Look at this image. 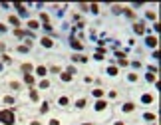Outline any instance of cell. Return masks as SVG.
<instances>
[{"mask_svg":"<svg viewBox=\"0 0 161 125\" xmlns=\"http://www.w3.org/2000/svg\"><path fill=\"white\" fill-rule=\"evenodd\" d=\"M117 97V92H115V89H111V92H109V99H115Z\"/></svg>","mask_w":161,"mask_h":125,"instance_id":"7bdbcfd3","label":"cell"},{"mask_svg":"<svg viewBox=\"0 0 161 125\" xmlns=\"http://www.w3.org/2000/svg\"><path fill=\"white\" fill-rule=\"evenodd\" d=\"M103 93H106V92H103V89H101V87H95L94 92H92V95H94L95 99H101V97H103Z\"/></svg>","mask_w":161,"mask_h":125,"instance_id":"44dd1931","label":"cell"},{"mask_svg":"<svg viewBox=\"0 0 161 125\" xmlns=\"http://www.w3.org/2000/svg\"><path fill=\"white\" fill-rule=\"evenodd\" d=\"M90 10H92L94 14H98V12H100V6H98V4H92V6H90Z\"/></svg>","mask_w":161,"mask_h":125,"instance_id":"ab89813d","label":"cell"},{"mask_svg":"<svg viewBox=\"0 0 161 125\" xmlns=\"http://www.w3.org/2000/svg\"><path fill=\"white\" fill-rule=\"evenodd\" d=\"M66 72H68V73H72V76H74V73H76V68H74V66H68V70H66Z\"/></svg>","mask_w":161,"mask_h":125,"instance_id":"b9f144b4","label":"cell"},{"mask_svg":"<svg viewBox=\"0 0 161 125\" xmlns=\"http://www.w3.org/2000/svg\"><path fill=\"white\" fill-rule=\"evenodd\" d=\"M70 44H72V48H74V50H84V46H82V42H78V40L76 38H72V42H70Z\"/></svg>","mask_w":161,"mask_h":125,"instance_id":"d4e9b609","label":"cell"},{"mask_svg":"<svg viewBox=\"0 0 161 125\" xmlns=\"http://www.w3.org/2000/svg\"><path fill=\"white\" fill-rule=\"evenodd\" d=\"M40 44H42V46H44V48H46V50H50V48H54V42H52V40H50V38H46V36H44V38L40 40Z\"/></svg>","mask_w":161,"mask_h":125,"instance_id":"9a60e30c","label":"cell"},{"mask_svg":"<svg viewBox=\"0 0 161 125\" xmlns=\"http://www.w3.org/2000/svg\"><path fill=\"white\" fill-rule=\"evenodd\" d=\"M4 32H8V28H6V24L0 22V34H4Z\"/></svg>","mask_w":161,"mask_h":125,"instance_id":"60d3db41","label":"cell"},{"mask_svg":"<svg viewBox=\"0 0 161 125\" xmlns=\"http://www.w3.org/2000/svg\"><path fill=\"white\" fill-rule=\"evenodd\" d=\"M60 81H64V84H70V81H72V73L60 72Z\"/></svg>","mask_w":161,"mask_h":125,"instance_id":"e0dca14e","label":"cell"},{"mask_svg":"<svg viewBox=\"0 0 161 125\" xmlns=\"http://www.w3.org/2000/svg\"><path fill=\"white\" fill-rule=\"evenodd\" d=\"M20 68H22V72H24V73H32L34 72V64H32V62H24Z\"/></svg>","mask_w":161,"mask_h":125,"instance_id":"30bf717a","label":"cell"},{"mask_svg":"<svg viewBox=\"0 0 161 125\" xmlns=\"http://www.w3.org/2000/svg\"><path fill=\"white\" fill-rule=\"evenodd\" d=\"M161 58V54H159V50H153V60H159Z\"/></svg>","mask_w":161,"mask_h":125,"instance_id":"ee69618b","label":"cell"},{"mask_svg":"<svg viewBox=\"0 0 161 125\" xmlns=\"http://www.w3.org/2000/svg\"><path fill=\"white\" fill-rule=\"evenodd\" d=\"M22 79H24V84L30 86V87H34V84H36V76H34V73H24Z\"/></svg>","mask_w":161,"mask_h":125,"instance_id":"277c9868","label":"cell"},{"mask_svg":"<svg viewBox=\"0 0 161 125\" xmlns=\"http://www.w3.org/2000/svg\"><path fill=\"white\" fill-rule=\"evenodd\" d=\"M48 87H50V79H48V78L40 79V84H38V92H44V89H48Z\"/></svg>","mask_w":161,"mask_h":125,"instance_id":"4fadbf2b","label":"cell"},{"mask_svg":"<svg viewBox=\"0 0 161 125\" xmlns=\"http://www.w3.org/2000/svg\"><path fill=\"white\" fill-rule=\"evenodd\" d=\"M129 64H131V66H133L135 70H137V68H141V62H129Z\"/></svg>","mask_w":161,"mask_h":125,"instance_id":"bcb514c9","label":"cell"},{"mask_svg":"<svg viewBox=\"0 0 161 125\" xmlns=\"http://www.w3.org/2000/svg\"><path fill=\"white\" fill-rule=\"evenodd\" d=\"M121 111L123 113H133L135 111V103L133 101H123V103H121Z\"/></svg>","mask_w":161,"mask_h":125,"instance_id":"7a4b0ae2","label":"cell"},{"mask_svg":"<svg viewBox=\"0 0 161 125\" xmlns=\"http://www.w3.org/2000/svg\"><path fill=\"white\" fill-rule=\"evenodd\" d=\"M14 101H16V97H14V95H4V103H6V105H12Z\"/></svg>","mask_w":161,"mask_h":125,"instance_id":"f1b7e54d","label":"cell"},{"mask_svg":"<svg viewBox=\"0 0 161 125\" xmlns=\"http://www.w3.org/2000/svg\"><path fill=\"white\" fill-rule=\"evenodd\" d=\"M153 95L151 93H141V103H153Z\"/></svg>","mask_w":161,"mask_h":125,"instance_id":"2e32d148","label":"cell"},{"mask_svg":"<svg viewBox=\"0 0 161 125\" xmlns=\"http://www.w3.org/2000/svg\"><path fill=\"white\" fill-rule=\"evenodd\" d=\"M145 18H147V20H153V22H157V14H155L153 10H147V12H145Z\"/></svg>","mask_w":161,"mask_h":125,"instance_id":"4316f807","label":"cell"},{"mask_svg":"<svg viewBox=\"0 0 161 125\" xmlns=\"http://www.w3.org/2000/svg\"><path fill=\"white\" fill-rule=\"evenodd\" d=\"M48 125H60V121H58V119H50V123Z\"/></svg>","mask_w":161,"mask_h":125,"instance_id":"c3c4849f","label":"cell"},{"mask_svg":"<svg viewBox=\"0 0 161 125\" xmlns=\"http://www.w3.org/2000/svg\"><path fill=\"white\" fill-rule=\"evenodd\" d=\"M127 79H129V81H131V84H135V81L139 79V76H137V73H133V72H131V73H129V76H127Z\"/></svg>","mask_w":161,"mask_h":125,"instance_id":"836d02e7","label":"cell"},{"mask_svg":"<svg viewBox=\"0 0 161 125\" xmlns=\"http://www.w3.org/2000/svg\"><path fill=\"white\" fill-rule=\"evenodd\" d=\"M106 107H107L106 99H98V101H95V105H94V109H95V111H103Z\"/></svg>","mask_w":161,"mask_h":125,"instance_id":"9c48e42d","label":"cell"},{"mask_svg":"<svg viewBox=\"0 0 161 125\" xmlns=\"http://www.w3.org/2000/svg\"><path fill=\"white\" fill-rule=\"evenodd\" d=\"M16 52H20V54H28V52H30V48H28V46H16Z\"/></svg>","mask_w":161,"mask_h":125,"instance_id":"d6a6232c","label":"cell"},{"mask_svg":"<svg viewBox=\"0 0 161 125\" xmlns=\"http://www.w3.org/2000/svg\"><path fill=\"white\" fill-rule=\"evenodd\" d=\"M10 87H12V89H16V92H18V89H20V84H18V81H10Z\"/></svg>","mask_w":161,"mask_h":125,"instance_id":"d590c367","label":"cell"},{"mask_svg":"<svg viewBox=\"0 0 161 125\" xmlns=\"http://www.w3.org/2000/svg\"><path fill=\"white\" fill-rule=\"evenodd\" d=\"M2 70H4V64H0V72H2Z\"/></svg>","mask_w":161,"mask_h":125,"instance_id":"816d5d0a","label":"cell"},{"mask_svg":"<svg viewBox=\"0 0 161 125\" xmlns=\"http://www.w3.org/2000/svg\"><path fill=\"white\" fill-rule=\"evenodd\" d=\"M58 105L60 107H68L70 105V97H68V95H60V97H58Z\"/></svg>","mask_w":161,"mask_h":125,"instance_id":"5bb4252c","label":"cell"},{"mask_svg":"<svg viewBox=\"0 0 161 125\" xmlns=\"http://www.w3.org/2000/svg\"><path fill=\"white\" fill-rule=\"evenodd\" d=\"M30 125H42L40 121H30Z\"/></svg>","mask_w":161,"mask_h":125,"instance_id":"681fc988","label":"cell"},{"mask_svg":"<svg viewBox=\"0 0 161 125\" xmlns=\"http://www.w3.org/2000/svg\"><path fill=\"white\" fill-rule=\"evenodd\" d=\"M50 72H52V73H60L62 68H60V66H52V68H50Z\"/></svg>","mask_w":161,"mask_h":125,"instance_id":"74e56055","label":"cell"},{"mask_svg":"<svg viewBox=\"0 0 161 125\" xmlns=\"http://www.w3.org/2000/svg\"><path fill=\"white\" fill-rule=\"evenodd\" d=\"M14 6H16V10H18V14H16L18 18H20V16H28V10L22 6V4H14Z\"/></svg>","mask_w":161,"mask_h":125,"instance_id":"d6986e66","label":"cell"},{"mask_svg":"<svg viewBox=\"0 0 161 125\" xmlns=\"http://www.w3.org/2000/svg\"><path fill=\"white\" fill-rule=\"evenodd\" d=\"M117 66H119V68H127V66H129L127 58H121V60H117Z\"/></svg>","mask_w":161,"mask_h":125,"instance_id":"f546056e","label":"cell"},{"mask_svg":"<svg viewBox=\"0 0 161 125\" xmlns=\"http://www.w3.org/2000/svg\"><path fill=\"white\" fill-rule=\"evenodd\" d=\"M121 14H125L129 20H135V14H133V10H129V8H121Z\"/></svg>","mask_w":161,"mask_h":125,"instance_id":"7402d4cb","label":"cell"},{"mask_svg":"<svg viewBox=\"0 0 161 125\" xmlns=\"http://www.w3.org/2000/svg\"><path fill=\"white\" fill-rule=\"evenodd\" d=\"M145 44H147L149 48H157L159 46V40L155 38V36H147V38H145Z\"/></svg>","mask_w":161,"mask_h":125,"instance_id":"52a82bcc","label":"cell"},{"mask_svg":"<svg viewBox=\"0 0 161 125\" xmlns=\"http://www.w3.org/2000/svg\"><path fill=\"white\" fill-rule=\"evenodd\" d=\"M80 8H82V12H87V10H90V4H82Z\"/></svg>","mask_w":161,"mask_h":125,"instance_id":"f6af8a7d","label":"cell"},{"mask_svg":"<svg viewBox=\"0 0 161 125\" xmlns=\"http://www.w3.org/2000/svg\"><path fill=\"white\" fill-rule=\"evenodd\" d=\"M86 103H87L86 97H78V99H76V103H74V107H76V109H82V107H86Z\"/></svg>","mask_w":161,"mask_h":125,"instance_id":"ffe728a7","label":"cell"},{"mask_svg":"<svg viewBox=\"0 0 161 125\" xmlns=\"http://www.w3.org/2000/svg\"><path fill=\"white\" fill-rule=\"evenodd\" d=\"M0 52H2V54L6 52V44H4V42H0Z\"/></svg>","mask_w":161,"mask_h":125,"instance_id":"7dc6e473","label":"cell"},{"mask_svg":"<svg viewBox=\"0 0 161 125\" xmlns=\"http://www.w3.org/2000/svg\"><path fill=\"white\" fill-rule=\"evenodd\" d=\"M14 36H16V38H26V30H22V28H14Z\"/></svg>","mask_w":161,"mask_h":125,"instance_id":"603a6c76","label":"cell"},{"mask_svg":"<svg viewBox=\"0 0 161 125\" xmlns=\"http://www.w3.org/2000/svg\"><path fill=\"white\" fill-rule=\"evenodd\" d=\"M72 60H74V62H78V64H87V58L84 56V54H74V56H72Z\"/></svg>","mask_w":161,"mask_h":125,"instance_id":"7c38bea8","label":"cell"},{"mask_svg":"<svg viewBox=\"0 0 161 125\" xmlns=\"http://www.w3.org/2000/svg\"><path fill=\"white\" fill-rule=\"evenodd\" d=\"M143 119H145V121H155V113H143Z\"/></svg>","mask_w":161,"mask_h":125,"instance_id":"4dcf8cb0","label":"cell"},{"mask_svg":"<svg viewBox=\"0 0 161 125\" xmlns=\"http://www.w3.org/2000/svg\"><path fill=\"white\" fill-rule=\"evenodd\" d=\"M42 30H44L46 34H54V28L50 26V24H42Z\"/></svg>","mask_w":161,"mask_h":125,"instance_id":"1f68e13d","label":"cell"},{"mask_svg":"<svg viewBox=\"0 0 161 125\" xmlns=\"http://www.w3.org/2000/svg\"><path fill=\"white\" fill-rule=\"evenodd\" d=\"M107 76H117V73H119V68L117 66H114V64H111V66H107Z\"/></svg>","mask_w":161,"mask_h":125,"instance_id":"ac0fdd59","label":"cell"},{"mask_svg":"<svg viewBox=\"0 0 161 125\" xmlns=\"http://www.w3.org/2000/svg\"><path fill=\"white\" fill-rule=\"evenodd\" d=\"M14 123H16L14 107H10V109H0V125H14Z\"/></svg>","mask_w":161,"mask_h":125,"instance_id":"6da1fadb","label":"cell"},{"mask_svg":"<svg viewBox=\"0 0 161 125\" xmlns=\"http://www.w3.org/2000/svg\"><path fill=\"white\" fill-rule=\"evenodd\" d=\"M2 62H4V64H10V62H12V58H10L8 54H2Z\"/></svg>","mask_w":161,"mask_h":125,"instance_id":"e575fe53","label":"cell"},{"mask_svg":"<svg viewBox=\"0 0 161 125\" xmlns=\"http://www.w3.org/2000/svg\"><path fill=\"white\" fill-rule=\"evenodd\" d=\"M82 125H94V123H82Z\"/></svg>","mask_w":161,"mask_h":125,"instance_id":"f5cc1de1","label":"cell"},{"mask_svg":"<svg viewBox=\"0 0 161 125\" xmlns=\"http://www.w3.org/2000/svg\"><path fill=\"white\" fill-rule=\"evenodd\" d=\"M48 111H50V103H48V101H42V105H40V113H42V115H46Z\"/></svg>","mask_w":161,"mask_h":125,"instance_id":"cb8c5ba5","label":"cell"},{"mask_svg":"<svg viewBox=\"0 0 161 125\" xmlns=\"http://www.w3.org/2000/svg\"><path fill=\"white\" fill-rule=\"evenodd\" d=\"M114 125H125V123H123V121H115Z\"/></svg>","mask_w":161,"mask_h":125,"instance_id":"f907efd6","label":"cell"},{"mask_svg":"<svg viewBox=\"0 0 161 125\" xmlns=\"http://www.w3.org/2000/svg\"><path fill=\"white\" fill-rule=\"evenodd\" d=\"M153 32H157V34L161 32V24L159 22H153Z\"/></svg>","mask_w":161,"mask_h":125,"instance_id":"8d00e7d4","label":"cell"},{"mask_svg":"<svg viewBox=\"0 0 161 125\" xmlns=\"http://www.w3.org/2000/svg\"><path fill=\"white\" fill-rule=\"evenodd\" d=\"M34 73H36V76H38V78H46V73H48V68L46 66H36L34 68Z\"/></svg>","mask_w":161,"mask_h":125,"instance_id":"8992f818","label":"cell"},{"mask_svg":"<svg viewBox=\"0 0 161 125\" xmlns=\"http://www.w3.org/2000/svg\"><path fill=\"white\" fill-rule=\"evenodd\" d=\"M28 30H30V32L40 30V22H38V20H28Z\"/></svg>","mask_w":161,"mask_h":125,"instance_id":"8fae6325","label":"cell"},{"mask_svg":"<svg viewBox=\"0 0 161 125\" xmlns=\"http://www.w3.org/2000/svg\"><path fill=\"white\" fill-rule=\"evenodd\" d=\"M145 81H149V84H155V81H157V76H155V73H145Z\"/></svg>","mask_w":161,"mask_h":125,"instance_id":"484cf974","label":"cell"},{"mask_svg":"<svg viewBox=\"0 0 161 125\" xmlns=\"http://www.w3.org/2000/svg\"><path fill=\"white\" fill-rule=\"evenodd\" d=\"M8 22H10L14 28H20V18H18L16 14H8Z\"/></svg>","mask_w":161,"mask_h":125,"instance_id":"ba28073f","label":"cell"},{"mask_svg":"<svg viewBox=\"0 0 161 125\" xmlns=\"http://www.w3.org/2000/svg\"><path fill=\"white\" fill-rule=\"evenodd\" d=\"M28 97H30V101H32V103H36V101H40V92H38V89H34V87H30Z\"/></svg>","mask_w":161,"mask_h":125,"instance_id":"5b68a950","label":"cell"},{"mask_svg":"<svg viewBox=\"0 0 161 125\" xmlns=\"http://www.w3.org/2000/svg\"><path fill=\"white\" fill-rule=\"evenodd\" d=\"M40 22L42 24H50V16L46 12H40Z\"/></svg>","mask_w":161,"mask_h":125,"instance_id":"83f0119b","label":"cell"},{"mask_svg":"<svg viewBox=\"0 0 161 125\" xmlns=\"http://www.w3.org/2000/svg\"><path fill=\"white\" fill-rule=\"evenodd\" d=\"M133 32L137 34V36H143V32H145V22H143V20L133 24Z\"/></svg>","mask_w":161,"mask_h":125,"instance_id":"3957f363","label":"cell"},{"mask_svg":"<svg viewBox=\"0 0 161 125\" xmlns=\"http://www.w3.org/2000/svg\"><path fill=\"white\" fill-rule=\"evenodd\" d=\"M111 12H114V14H121V6H117V4L111 6Z\"/></svg>","mask_w":161,"mask_h":125,"instance_id":"f35d334b","label":"cell"}]
</instances>
